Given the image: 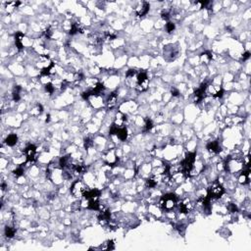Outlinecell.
I'll return each instance as SVG.
<instances>
[{
	"mask_svg": "<svg viewBox=\"0 0 251 251\" xmlns=\"http://www.w3.org/2000/svg\"><path fill=\"white\" fill-rule=\"evenodd\" d=\"M249 57H250V52L246 51V52L242 55V61H246L247 59H249Z\"/></svg>",
	"mask_w": 251,
	"mask_h": 251,
	"instance_id": "cell-39",
	"label": "cell"
},
{
	"mask_svg": "<svg viewBox=\"0 0 251 251\" xmlns=\"http://www.w3.org/2000/svg\"><path fill=\"white\" fill-rule=\"evenodd\" d=\"M24 37H25L24 33H20V31H18V33L15 34V44H16V46L18 47L19 50H22L23 47H24L23 46V42H22Z\"/></svg>",
	"mask_w": 251,
	"mask_h": 251,
	"instance_id": "cell-16",
	"label": "cell"
},
{
	"mask_svg": "<svg viewBox=\"0 0 251 251\" xmlns=\"http://www.w3.org/2000/svg\"><path fill=\"white\" fill-rule=\"evenodd\" d=\"M223 95H224V89L223 88H221L220 87L217 91L215 92V94H214V97H216V98H221V97H223Z\"/></svg>",
	"mask_w": 251,
	"mask_h": 251,
	"instance_id": "cell-34",
	"label": "cell"
},
{
	"mask_svg": "<svg viewBox=\"0 0 251 251\" xmlns=\"http://www.w3.org/2000/svg\"><path fill=\"white\" fill-rule=\"evenodd\" d=\"M171 93H172L173 96H179V94H180L179 90L176 89V88H172L171 89Z\"/></svg>",
	"mask_w": 251,
	"mask_h": 251,
	"instance_id": "cell-40",
	"label": "cell"
},
{
	"mask_svg": "<svg viewBox=\"0 0 251 251\" xmlns=\"http://www.w3.org/2000/svg\"><path fill=\"white\" fill-rule=\"evenodd\" d=\"M166 30H167V31H168L169 33H173V31H174V30H175V24H173V23H171V22L167 23V25H166Z\"/></svg>",
	"mask_w": 251,
	"mask_h": 251,
	"instance_id": "cell-31",
	"label": "cell"
},
{
	"mask_svg": "<svg viewBox=\"0 0 251 251\" xmlns=\"http://www.w3.org/2000/svg\"><path fill=\"white\" fill-rule=\"evenodd\" d=\"M73 169L77 173H80V174H84V173L86 171V167L84 166V163H77L73 165Z\"/></svg>",
	"mask_w": 251,
	"mask_h": 251,
	"instance_id": "cell-23",
	"label": "cell"
},
{
	"mask_svg": "<svg viewBox=\"0 0 251 251\" xmlns=\"http://www.w3.org/2000/svg\"><path fill=\"white\" fill-rule=\"evenodd\" d=\"M93 145V141L90 139V138H85L84 139V147L85 149H88L90 148Z\"/></svg>",
	"mask_w": 251,
	"mask_h": 251,
	"instance_id": "cell-33",
	"label": "cell"
},
{
	"mask_svg": "<svg viewBox=\"0 0 251 251\" xmlns=\"http://www.w3.org/2000/svg\"><path fill=\"white\" fill-rule=\"evenodd\" d=\"M5 188H6V184L5 183H2V189L5 190Z\"/></svg>",
	"mask_w": 251,
	"mask_h": 251,
	"instance_id": "cell-42",
	"label": "cell"
},
{
	"mask_svg": "<svg viewBox=\"0 0 251 251\" xmlns=\"http://www.w3.org/2000/svg\"><path fill=\"white\" fill-rule=\"evenodd\" d=\"M157 183H158V180H157L156 176H153V178H150L146 180V186L149 188L155 187L157 186Z\"/></svg>",
	"mask_w": 251,
	"mask_h": 251,
	"instance_id": "cell-25",
	"label": "cell"
},
{
	"mask_svg": "<svg viewBox=\"0 0 251 251\" xmlns=\"http://www.w3.org/2000/svg\"><path fill=\"white\" fill-rule=\"evenodd\" d=\"M149 4L147 2H142L141 4H139L138 7L136 8V14L138 17H143V16H145L147 13H148V11H149Z\"/></svg>",
	"mask_w": 251,
	"mask_h": 251,
	"instance_id": "cell-11",
	"label": "cell"
},
{
	"mask_svg": "<svg viewBox=\"0 0 251 251\" xmlns=\"http://www.w3.org/2000/svg\"><path fill=\"white\" fill-rule=\"evenodd\" d=\"M107 249L108 250H113L114 249V241L113 240H109L107 242Z\"/></svg>",
	"mask_w": 251,
	"mask_h": 251,
	"instance_id": "cell-37",
	"label": "cell"
},
{
	"mask_svg": "<svg viewBox=\"0 0 251 251\" xmlns=\"http://www.w3.org/2000/svg\"><path fill=\"white\" fill-rule=\"evenodd\" d=\"M53 64V62L50 60L48 56H46V55H42L39 58V61L37 63V67L38 68H40L41 70H44L49 68V67Z\"/></svg>",
	"mask_w": 251,
	"mask_h": 251,
	"instance_id": "cell-10",
	"label": "cell"
},
{
	"mask_svg": "<svg viewBox=\"0 0 251 251\" xmlns=\"http://www.w3.org/2000/svg\"><path fill=\"white\" fill-rule=\"evenodd\" d=\"M13 174L17 176V178H19V176H21L24 175V169L22 167H18L17 169H15V170L13 171Z\"/></svg>",
	"mask_w": 251,
	"mask_h": 251,
	"instance_id": "cell-29",
	"label": "cell"
},
{
	"mask_svg": "<svg viewBox=\"0 0 251 251\" xmlns=\"http://www.w3.org/2000/svg\"><path fill=\"white\" fill-rule=\"evenodd\" d=\"M15 234H16V230L14 229V227H8V226L5 227V235H6V237H8V238L14 237Z\"/></svg>",
	"mask_w": 251,
	"mask_h": 251,
	"instance_id": "cell-24",
	"label": "cell"
},
{
	"mask_svg": "<svg viewBox=\"0 0 251 251\" xmlns=\"http://www.w3.org/2000/svg\"><path fill=\"white\" fill-rule=\"evenodd\" d=\"M110 218H111V213H110L109 210H104V211H101L100 214H99V221L101 223L103 222H109L110 221Z\"/></svg>",
	"mask_w": 251,
	"mask_h": 251,
	"instance_id": "cell-17",
	"label": "cell"
},
{
	"mask_svg": "<svg viewBox=\"0 0 251 251\" xmlns=\"http://www.w3.org/2000/svg\"><path fill=\"white\" fill-rule=\"evenodd\" d=\"M117 100H118V94L117 92H112L107 98V101H106V105H107V108L109 110L113 109L117 104Z\"/></svg>",
	"mask_w": 251,
	"mask_h": 251,
	"instance_id": "cell-12",
	"label": "cell"
},
{
	"mask_svg": "<svg viewBox=\"0 0 251 251\" xmlns=\"http://www.w3.org/2000/svg\"><path fill=\"white\" fill-rule=\"evenodd\" d=\"M50 121V115H47V119H46V123H48Z\"/></svg>",
	"mask_w": 251,
	"mask_h": 251,
	"instance_id": "cell-41",
	"label": "cell"
},
{
	"mask_svg": "<svg viewBox=\"0 0 251 251\" xmlns=\"http://www.w3.org/2000/svg\"><path fill=\"white\" fill-rule=\"evenodd\" d=\"M208 87V84L206 82H203L201 85L199 86L194 91V102L195 103H199L200 101H202L206 96V90Z\"/></svg>",
	"mask_w": 251,
	"mask_h": 251,
	"instance_id": "cell-7",
	"label": "cell"
},
{
	"mask_svg": "<svg viewBox=\"0 0 251 251\" xmlns=\"http://www.w3.org/2000/svg\"><path fill=\"white\" fill-rule=\"evenodd\" d=\"M87 208L90 210L98 211L100 209V204H99V202H98V200H88Z\"/></svg>",
	"mask_w": 251,
	"mask_h": 251,
	"instance_id": "cell-22",
	"label": "cell"
},
{
	"mask_svg": "<svg viewBox=\"0 0 251 251\" xmlns=\"http://www.w3.org/2000/svg\"><path fill=\"white\" fill-rule=\"evenodd\" d=\"M224 193H225V188L223 187V186L218 180H215V182L212 183L207 190V195L211 199H218L222 197Z\"/></svg>",
	"mask_w": 251,
	"mask_h": 251,
	"instance_id": "cell-3",
	"label": "cell"
},
{
	"mask_svg": "<svg viewBox=\"0 0 251 251\" xmlns=\"http://www.w3.org/2000/svg\"><path fill=\"white\" fill-rule=\"evenodd\" d=\"M136 88L139 90V91H144V90L147 89L148 86V78H147V74L145 72H140L137 74V78H136Z\"/></svg>",
	"mask_w": 251,
	"mask_h": 251,
	"instance_id": "cell-6",
	"label": "cell"
},
{
	"mask_svg": "<svg viewBox=\"0 0 251 251\" xmlns=\"http://www.w3.org/2000/svg\"><path fill=\"white\" fill-rule=\"evenodd\" d=\"M87 186L86 184L81 182V180H76L72 187H71V193H72L75 197H81V196H84V193L87 191Z\"/></svg>",
	"mask_w": 251,
	"mask_h": 251,
	"instance_id": "cell-5",
	"label": "cell"
},
{
	"mask_svg": "<svg viewBox=\"0 0 251 251\" xmlns=\"http://www.w3.org/2000/svg\"><path fill=\"white\" fill-rule=\"evenodd\" d=\"M100 196V191L98 189H91V190H87L84 193V197L87 200H98Z\"/></svg>",
	"mask_w": 251,
	"mask_h": 251,
	"instance_id": "cell-13",
	"label": "cell"
},
{
	"mask_svg": "<svg viewBox=\"0 0 251 251\" xmlns=\"http://www.w3.org/2000/svg\"><path fill=\"white\" fill-rule=\"evenodd\" d=\"M227 209L230 210V213H234V212H237V207L235 206V204H234V203H230L229 206H227Z\"/></svg>",
	"mask_w": 251,
	"mask_h": 251,
	"instance_id": "cell-35",
	"label": "cell"
},
{
	"mask_svg": "<svg viewBox=\"0 0 251 251\" xmlns=\"http://www.w3.org/2000/svg\"><path fill=\"white\" fill-rule=\"evenodd\" d=\"M195 157L196 154L194 152H189L187 153L186 158L180 163V168H182V174L187 178V176H191L192 170L194 167V162H195Z\"/></svg>",
	"mask_w": 251,
	"mask_h": 251,
	"instance_id": "cell-1",
	"label": "cell"
},
{
	"mask_svg": "<svg viewBox=\"0 0 251 251\" xmlns=\"http://www.w3.org/2000/svg\"><path fill=\"white\" fill-rule=\"evenodd\" d=\"M207 149L210 152H213V153H219V152H221V150H222L218 140L211 141V142L208 143L207 144Z\"/></svg>",
	"mask_w": 251,
	"mask_h": 251,
	"instance_id": "cell-15",
	"label": "cell"
},
{
	"mask_svg": "<svg viewBox=\"0 0 251 251\" xmlns=\"http://www.w3.org/2000/svg\"><path fill=\"white\" fill-rule=\"evenodd\" d=\"M152 128H153V122H152L150 119H146V120H145L144 131H145V132H149Z\"/></svg>",
	"mask_w": 251,
	"mask_h": 251,
	"instance_id": "cell-27",
	"label": "cell"
},
{
	"mask_svg": "<svg viewBox=\"0 0 251 251\" xmlns=\"http://www.w3.org/2000/svg\"><path fill=\"white\" fill-rule=\"evenodd\" d=\"M178 202V197L174 193H167L163 195L160 199V206L162 209L169 211L172 210Z\"/></svg>",
	"mask_w": 251,
	"mask_h": 251,
	"instance_id": "cell-4",
	"label": "cell"
},
{
	"mask_svg": "<svg viewBox=\"0 0 251 251\" xmlns=\"http://www.w3.org/2000/svg\"><path fill=\"white\" fill-rule=\"evenodd\" d=\"M135 70H132V69H131V70H129L128 72H127V74H126V76H127V78H132V77H133L135 75Z\"/></svg>",
	"mask_w": 251,
	"mask_h": 251,
	"instance_id": "cell-36",
	"label": "cell"
},
{
	"mask_svg": "<svg viewBox=\"0 0 251 251\" xmlns=\"http://www.w3.org/2000/svg\"><path fill=\"white\" fill-rule=\"evenodd\" d=\"M161 17H162L163 20H169V18H170V14H169L168 12H163V13L161 14Z\"/></svg>",
	"mask_w": 251,
	"mask_h": 251,
	"instance_id": "cell-38",
	"label": "cell"
},
{
	"mask_svg": "<svg viewBox=\"0 0 251 251\" xmlns=\"http://www.w3.org/2000/svg\"><path fill=\"white\" fill-rule=\"evenodd\" d=\"M117 136L119 137L121 140H126L128 138V129L126 128H120L118 129V132H117Z\"/></svg>",
	"mask_w": 251,
	"mask_h": 251,
	"instance_id": "cell-21",
	"label": "cell"
},
{
	"mask_svg": "<svg viewBox=\"0 0 251 251\" xmlns=\"http://www.w3.org/2000/svg\"><path fill=\"white\" fill-rule=\"evenodd\" d=\"M5 141H6L7 145H9V146H14L18 141V136L16 135L15 133H11V135H9L7 136V138H6Z\"/></svg>",
	"mask_w": 251,
	"mask_h": 251,
	"instance_id": "cell-20",
	"label": "cell"
},
{
	"mask_svg": "<svg viewBox=\"0 0 251 251\" xmlns=\"http://www.w3.org/2000/svg\"><path fill=\"white\" fill-rule=\"evenodd\" d=\"M210 200H211V198L209 197V196L207 195V196H205V197H201V198H199V199H198V201H197V203H198V205L202 206V207H203L205 210H207V211H210V209H211Z\"/></svg>",
	"mask_w": 251,
	"mask_h": 251,
	"instance_id": "cell-14",
	"label": "cell"
},
{
	"mask_svg": "<svg viewBox=\"0 0 251 251\" xmlns=\"http://www.w3.org/2000/svg\"><path fill=\"white\" fill-rule=\"evenodd\" d=\"M120 128L118 127V126L116 125V124H113L112 126H111V128H110V131H109V133L111 135H117V132H118V129H119Z\"/></svg>",
	"mask_w": 251,
	"mask_h": 251,
	"instance_id": "cell-30",
	"label": "cell"
},
{
	"mask_svg": "<svg viewBox=\"0 0 251 251\" xmlns=\"http://www.w3.org/2000/svg\"><path fill=\"white\" fill-rule=\"evenodd\" d=\"M126 121H127V116L124 115V114H122V113H118L116 115V121H115V123L114 124H116L118 127L120 128L125 124Z\"/></svg>",
	"mask_w": 251,
	"mask_h": 251,
	"instance_id": "cell-19",
	"label": "cell"
},
{
	"mask_svg": "<svg viewBox=\"0 0 251 251\" xmlns=\"http://www.w3.org/2000/svg\"><path fill=\"white\" fill-rule=\"evenodd\" d=\"M54 85L51 84V82H49V84H45V90L47 92H49L50 94L51 93H53V91H54Z\"/></svg>",
	"mask_w": 251,
	"mask_h": 251,
	"instance_id": "cell-32",
	"label": "cell"
},
{
	"mask_svg": "<svg viewBox=\"0 0 251 251\" xmlns=\"http://www.w3.org/2000/svg\"><path fill=\"white\" fill-rule=\"evenodd\" d=\"M78 30H80V27H78L76 24H72V25H71V29H70V30H69V33L70 34H76L77 33Z\"/></svg>",
	"mask_w": 251,
	"mask_h": 251,
	"instance_id": "cell-28",
	"label": "cell"
},
{
	"mask_svg": "<svg viewBox=\"0 0 251 251\" xmlns=\"http://www.w3.org/2000/svg\"><path fill=\"white\" fill-rule=\"evenodd\" d=\"M244 160L238 159V158H233V157H229L224 163V169L227 172L230 173H237L242 171V169L244 168Z\"/></svg>",
	"mask_w": 251,
	"mask_h": 251,
	"instance_id": "cell-2",
	"label": "cell"
},
{
	"mask_svg": "<svg viewBox=\"0 0 251 251\" xmlns=\"http://www.w3.org/2000/svg\"><path fill=\"white\" fill-rule=\"evenodd\" d=\"M192 208L191 202L189 199H184L179 203V211L183 214H187Z\"/></svg>",
	"mask_w": 251,
	"mask_h": 251,
	"instance_id": "cell-9",
	"label": "cell"
},
{
	"mask_svg": "<svg viewBox=\"0 0 251 251\" xmlns=\"http://www.w3.org/2000/svg\"><path fill=\"white\" fill-rule=\"evenodd\" d=\"M71 165V158L70 156H64V157H61L60 160H59V166L62 169H65V168H68L70 167Z\"/></svg>",
	"mask_w": 251,
	"mask_h": 251,
	"instance_id": "cell-18",
	"label": "cell"
},
{
	"mask_svg": "<svg viewBox=\"0 0 251 251\" xmlns=\"http://www.w3.org/2000/svg\"><path fill=\"white\" fill-rule=\"evenodd\" d=\"M20 91H21V87H20L19 85H15L14 90H13V100L14 101L20 100Z\"/></svg>",
	"mask_w": 251,
	"mask_h": 251,
	"instance_id": "cell-26",
	"label": "cell"
},
{
	"mask_svg": "<svg viewBox=\"0 0 251 251\" xmlns=\"http://www.w3.org/2000/svg\"><path fill=\"white\" fill-rule=\"evenodd\" d=\"M25 154L29 162H34L37 160V147L33 144H30L26 147Z\"/></svg>",
	"mask_w": 251,
	"mask_h": 251,
	"instance_id": "cell-8",
	"label": "cell"
}]
</instances>
